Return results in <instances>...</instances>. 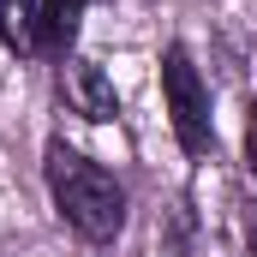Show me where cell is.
Segmentation results:
<instances>
[{"instance_id": "6da1fadb", "label": "cell", "mask_w": 257, "mask_h": 257, "mask_svg": "<svg viewBox=\"0 0 257 257\" xmlns=\"http://www.w3.org/2000/svg\"><path fill=\"white\" fill-rule=\"evenodd\" d=\"M42 174H48V197L60 209V221L84 239V245H114L126 233V186L90 162L84 150H72L66 138H48L42 150Z\"/></svg>"}, {"instance_id": "7a4b0ae2", "label": "cell", "mask_w": 257, "mask_h": 257, "mask_svg": "<svg viewBox=\"0 0 257 257\" xmlns=\"http://www.w3.org/2000/svg\"><path fill=\"white\" fill-rule=\"evenodd\" d=\"M162 96H168V120H174V138H180V150L203 162V156H215V114H209V84L197 78L192 54L174 42L168 54H162Z\"/></svg>"}, {"instance_id": "3957f363", "label": "cell", "mask_w": 257, "mask_h": 257, "mask_svg": "<svg viewBox=\"0 0 257 257\" xmlns=\"http://www.w3.org/2000/svg\"><path fill=\"white\" fill-rule=\"evenodd\" d=\"M60 102L78 114V120H96V126L120 114L114 78H108L96 60H84V54H66V60H60Z\"/></svg>"}, {"instance_id": "277c9868", "label": "cell", "mask_w": 257, "mask_h": 257, "mask_svg": "<svg viewBox=\"0 0 257 257\" xmlns=\"http://www.w3.org/2000/svg\"><path fill=\"white\" fill-rule=\"evenodd\" d=\"M84 6H90V0H42V36H36V48L54 54V66H60L66 54H72V42H78Z\"/></svg>"}, {"instance_id": "5b68a950", "label": "cell", "mask_w": 257, "mask_h": 257, "mask_svg": "<svg viewBox=\"0 0 257 257\" xmlns=\"http://www.w3.org/2000/svg\"><path fill=\"white\" fill-rule=\"evenodd\" d=\"M42 36V0H0V42L12 54H36Z\"/></svg>"}, {"instance_id": "8992f818", "label": "cell", "mask_w": 257, "mask_h": 257, "mask_svg": "<svg viewBox=\"0 0 257 257\" xmlns=\"http://www.w3.org/2000/svg\"><path fill=\"white\" fill-rule=\"evenodd\" d=\"M245 168H251V180H257V102L245 108Z\"/></svg>"}, {"instance_id": "52a82bcc", "label": "cell", "mask_w": 257, "mask_h": 257, "mask_svg": "<svg viewBox=\"0 0 257 257\" xmlns=\"http://www.w3.org/2000/svg\"><path fill=\"white\" fill-rule=\"evenodd\" d=\"M245 239H251V257H257V203L245 209Z\"/></svg>"}]
</instances>
